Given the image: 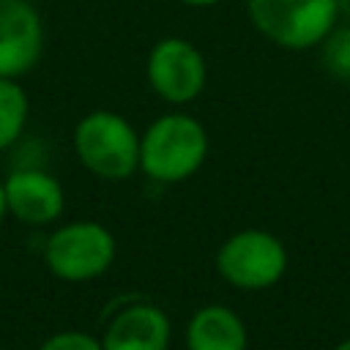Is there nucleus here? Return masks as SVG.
<instances>
[{"mask_svg": "<svg viewBox=\"0 0 350 350\" xmlns=\"http://www.w3.org/2000/svg\"><path fill=\"white\" fill-rule=\"evenodd\" d=\"M208 131L189 112H164L139 134V170L156 183H183L208 159Z\"/></svg>", "mask_w": 350, "mask_h": 350, "instance_id": "f257e3e1", "label": "nucleus"}, {"mask_svg": "<svg viewBox=\"0 0 350 350\" xmlns=\"http://www.w3.org/2000/svg\"><path fill=\"white\" fill-rule=\"evenodd\" d=\"M339 0H246L252 27L290 52L317 49L339 25Z\"/></svg>", "mask_w": 350, "mask_h": 350, "instance_id": "f03ea898", "label": "nucleus"}, {"mask_svg": "<svg viewBox=\"0 0 350 350\" xmlns=\"http://www.w3.org/2000/svg\"><path fill=\"white\" fill-rule=\"evenodd\" d=\"M79 164L104 180H126L139 170V134L112 109L88 112L74 129Z\"/></svg>", "mask_w": 350, "mask_h": 350, "instance_id": "7ed1b4c3", "label": "nucleus"}, {"mask_svg": "<svg viewBox=\"0 0 350 350\" xmlns=\"http://www.w3.org/2000/svg\"><path fill=\"white\" fill-rule=\"evenodd\" d=\"M216 271L235 290H268L287 271V249L268 230H238L219 246Z\"/></svg>", "mask_w": 350, "mask_h": 350, "instance_id": "20e7f679", "label": "nucleus"}, {"mask_svg": "<svg viewBox=\"0 0 350 350\" xmlns=\"http://www.w3.org/2000/svg\"><path fill=\"white\" fill-rule=\"evenodd\" d=\"M115 260V235L98 221H68L44 243L46 268L63 282H90L109 271Z\"/></svg>", "mask_w": 350, "mask_h": 350, "instance_id": "39448f33", "label": "nucleus"}, {"mask_svg": "<svg viewBox=\"0 0 350 350\" xmlns=\"http://www.w3.org/2000/svg\"><path fill=\"white\" fill-rule=\"evenodd\" d=\"M145 77L150 90L161 101L172 107H186L202 96L208 85V63L202 49L189 38L164 36L148 52Z\"/></svg>", "mask_w": 350, "mask_h": 350, "instance_id": "423d86ee", "label": "nucleus"}, {"mask_svg": "<svg viewBox=\"0 0 350 350\" xmlns=\"http://www.w3.org/2000/svg\"><path fill=\"white\" fill-rule=\"evenodd\" d=\"M44 52V22L30 0H0V77L19 79Z\"/></svg>", "mask_w": 350, "mask_h": 350, "instance_id": "0eeeda50", "label": "nucleus"}, {"mask_svg": "<svg viewBox=\"0 0 350 350\" xmlns=\"http://www.w3.org/2000/svg\"><path fill=\"white\" fill-rule=\"evenodd\" d=\"M172 336L170 317L161 306L131 301L120 306L101 334L104 350H167Z\"/></svg>", "mask_w": 350, "mask_h": 350, "instance_id": "6e6552de", "label": "nucleus"}, {"mask_svg": "<svg viewBox=\"0 0 350 350\" xmlns=\"http://www.w3.org/2000/svg\"><path fill=\"white\" fill-rule=\"evenodd\" d=\"M3 189L8 200V213L16 216L22 224H33V227L52 224L55 219H60L66 208V194L60 180L36 167L14 170L5 178Z\"/></svg>", "mask_w": 350, "mask_h": 350, "instance_id": "1a4fd4ad", "label": "nucleus"}, {"mask_svg": "<svg viewBox=\"0 0 350 350\" xmlns=\"http://www.w3.org/2000/svg\"><path fill=\"white\" fill-rule=\"evenodd\" d=\"M186 350H249V334L238 312L221 304L200 306L183 331Z\"/></svg>", "mask_w": 350, "mask_h": 350, "instance_id": "9d476101", "label": "nucleus"}, {"mask_svg": "<svg viewBox=\"0 0 350 350\" xmlns=\"http://www.w3.org/2000/svg\"><path fill=\"white\" fill-rule=\"evenodd\" d=\"M27 112L30 101L25 88L11 77H0V150L19 139L27 123Z\"/></svg>", "mask_w": 350, "mask_h": 350, "instance_id": "9b49d317", "label": "nucleus"}, {"mask_svg": "<svg viewBox=\"0 0 350 350\" xmlns=\"http://www.w3.org/2000/svg\"><path fill=\"white\" fill-rule=\"evenodd\" d=\"M320 49V66L339 82H350V27H334Z\"/></svg>", "mask_w": 350, "mask_h": 350, "instance_id": "f8f14e48", "label": "nucleus"}, {"mask_svg": "<svg viewBox=\"0 0 350 350\" xmlns=\"http://www.w3.org/2000/svg\"><path fill=\"white\" fill-rule=\"evenodd\" d=\"M38 350H104L101 339L85 334V331H60L52 334L49 339H44V345Z\"/></svg>", "mask_w": 350, "mask_h": 350, "instance_id": "ddd939ff", "label": "nucleus"}, {"mask_svg": "<svg viewBox=\"0 0 350 350\" xmlns=\"http://www.w3.org/2000/svg\"><path fill=\"white\" fill-rule=\"evenodd\" d=\"M178 3H183V5H189V8H213V5H219L221 0H178Z\"/></svg>", "mask_w": 350, "mask_h": 350, "instance_id": "4468645a", "label": "nucleus"}, {"mask_svg": "<svg viewBox=\"0 0 350 350\" xmlns=\"http://www.w3.org/2000/svg\"><path fill=\"white\" fill-rule=\"evenodd\" d=\"M5 213H8V200H5V189L0 183V221L5 219Z\"/></svg>", "mask_w": 350, "mask_h": 350, "instance_id": "2eb2a0df", "label": "nucleus"}, {"mask_svg": "<svg viewBox=\"0 0 350 350\" xmlns=\"http://www.w3.org/2000/svg\"><path fill=\"white\" fill-rule=\"evenodd\" d=\"M334 350H350V336H347V339H342V342H339Z\"/></svg>", "mask_w": 350, "mask_h": 350, "instance_id": "dca6fc26", "label": "nucleus"}, {"mask_svg": "<svg viewBox=\"0 0 350 350\" xmlns=\"http://www.w3.org/2000/svg\"><path fill=\"white\" fill-rule=\"evenodd\" d=\"M347 27H350V19H347Z\"/></svg>", "mask_w": 350, "mask_h": 350, "instance_id": "f3484780", "label": "nucleus"}]
</instances>
